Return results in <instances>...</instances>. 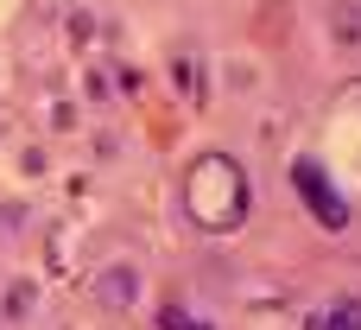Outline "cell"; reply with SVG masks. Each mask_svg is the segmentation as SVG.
<instances>
[{
	"instance_id": "3957f363",
	"label": "cell",
	"mask_w": 361,
	"mask_h": 330,
	"mask_svg": "<svg viewBox=\"0 0 361 330\" xmlns=\"http://www.w3.org/2000/svg\"><path fill=\"white\" fill-rule=\"evenodd\" d=\"M95 293H102L108 305H133V299H140V273H133V261H127V267H108V273L95 280Z\"/></svg>"
},
{
	"instance_id": "277c9868",
	"label": "cell",
	"mask_w": 361,
	"mask_h": 330,
	"mask_svg": "<svg viewBox=\"0 0 361 330\" xmlns=\"http://www.w3.org/2000/svg\"><path fill=\"white\" fill-rule=\"evenodd\" d=\"M311 330H361V299H330Z\"/></svg>"
},
{
	"instance_id": "6da1fadb",
	"label": "cell",
	"mask_w": 361,
	"mask_h": 330,
	"mask_svg": "<svg viewBox=\"0 0 361 330\" xmlns=\"http://www.w3.org/2000/svg\"><path fill=\"white\" fill-rule=\"evenodd\" d=\"M184 210H190L197 229H241V216H247V178H241V165L228 153L197 159L190 178H184Z\"/></svg>"
},
{
	"instance_id": "7a4b0ae2",
	"label": "cell",
	"mask_w": 361,
	"mask_h": 330,
	"mask_svg": "<svg viewBox=\"0 0 361 330\" xmlns=\"http://www.w3.org/2000/svg\"><path fill=\"white\" fill-rule=\"evenodd\" d=\"M292 184L305 191V204L317 210V223H324V229H349V204L336 197V184H324L317 159H298V165H292Z\"/></svg>"
},
{
	"instance_id": "5b68a950",
	"label": "cell",
	"mask_w": 361,
	"mask_h": 330,
	"mask_svg": "<svg viewBox=\"0 0 361 330\" xmlns=\"http://www.w3.org/2000/svg\"><path fill=\"white\" fill-rule=\"evenodd\" d=\"M330 32H336L343 45H355V38H361V6H355V0H336V6H330Z\"/></svg>"
}]
</instances>
